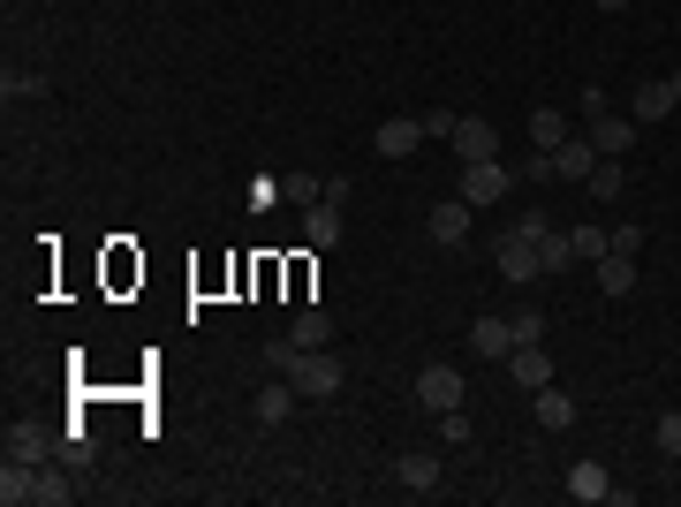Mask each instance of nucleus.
Wrapping results in <instances>:
<instances>
[{
  "mask_svg": "<svg viewBox=\"0 0 681 507\" xmlns=\"http://www.w3.org/2000/svg\"><path fill=\"white\" fill-rule=\"evenodd\" d=\"M538 243H546V235H522V227H508V235H500V281H515V288L546 281V257H538Z\"/></svg>",
  "mask_w": 681,
  "mask_h": 507,
  "instance_id": "f257e3e1",
  "label": "nucleus"
},
{
  "mask_svg": "<svg viewBox=\"0 0 681 507\" xmlns=\"http://www.w3.org/2000/svg\"><path fill=\"white\" fill-rule=\"evenodd\" d=\"M508 190H515L508 160H469V168H463V190H455V197H469V205L485 212V205H500Z\"/></svg>",
  "mask_w": 681,
  "mask_h": 507,
  "instance_id": "f03ea898",
  "label": "nucleus"
},
{
  "mask_svg": "<svg viewBox=\"0 0 681 507\" xmlns=\"http://www.w3.org/2000/svg\"><path fill=\"white\" fill-rule=\"evenodd\" d=\"M447 144H455V160H500V129L485 122V114H455V136H447Z\"/></svg>",
  "mask_w": 681,
  "mask_h": 507,
  "instance_id": "7ed1b4c3",
  "label": "nucleus"
},
{
  "mask_svg": "<svg viewBox=\"0 0 681 507\" xmlns=\"http://www.w3.org/2000/svg\"><path fill=\"white\" fill-rule=\"evenodd\" d=\"M469 220H477L469 197H439L425 227H431V243H439V251H463V243H469Z\"/></svg>",
  "mask_w": 681,
  "mask_h": 507,
  "instance_id": "20e7f679",
  "label": "nucleus"
},
{
  "mask_svg": "<svg viewBox=\"0 0 681 507\" xmlns=\"http://www.w3.org/2000/svg\"><path fill=\"white\" fill-rule=\"evenodd\" d=\"M417 144H425V114H394V122L372 129V152H379V160H409Z\"/></svg>",
  "mask_w": 681,
  "mask_h": 507,
  "instance_id": "39448f33",
  "label": "nucleus"
},
{
  "mask_svg": "<svg viewBox=\"0 0 681 507\" xmlns=\"http://www.w3.org/2000/svg\"><path fill=\"white\" fill-rule=\"evenodd\" d=\"M591 152H598V160H629V152H637V114H629V122H621L613 107L591 114Z\"/></svg>",
  "mask_w": 681,
  "mask_h": 507,
  "instance_id": "423d86ee",
  "label": "nucleus"
},
{
  "mask_svg": "<svg viewBox=\"0 0 681 507\" xmlns=\"http://www.w3.org/2000/svg\"><path fill=\"white\" fill-rule=\"evenodd\" d=\"M417 402H425L431 417H439V409H463V372H455V364H425V372H417Z\"/></svg>",
  "mask_w": 681,
  "mask_h": 507,
  "instance_id": "0eeeda50",
  "label": "nucleus"
},
{
  "mask_svg": "<svg viewBox=\"0 0 681 507\" xmlns=\"http://www.w3.org/2000/svg\"><path fill=\"white\" fill-rule=\"evenodd\" d=\"M508 372H515V386H553V356H546V341H515V356H508Z\"/></svg>",
  "mask_w": 681,
  "mask_h": 507,
  "instance_id": "6e6552de",
  "label": "nucleus"
},
{
  "mask_svg": "<svg viewBox=\"0 0 681 507\" xmlns=\"http://www.w3.org/2000/svg\"><path fill=\"white\" fill-rule=\"evenodd\" d=\"M39 477H45L39 463H16V455H8V463H0V507H31L39 500Z\"/></svg>",
  "mask_w": 681,
  "mask_h": 507,
  "instance_id": "1a4fd4ad",
  "label": "nucleus"
},
{
  "mask_svg": "<svg viewBox=\"0 0 681 507\" xmlns=\"http://www.w3.org/2000/svg\"><path fill=\"white\" fill-rule=\"evenodd\" d=\"M674 107H681V77H651V84L637 91V107H629V114H637V122H667Z\"/></svg>",
  "mask_w": 681,
  "mask_h": 507,
  "instance_id": "9d476101",
  "label": "nucleus"
},
{
  "mask_svg": "<svg viewBox=\"0 0 681 507\" xmlns=\"http://www.w3.org/2000/svg\"><path fill=\"white\" fill-rule=\"evenodd\" d=\"M394 477H402L409 493H439V455H431V447H409V455H394Z\"/></svg>",
  "mask_w": 681,
  "mask_h": 507,
  "instance_id": "9b49d317",
  "label": "nucleus"
},
{
  "mask_svg": "<svg viewBox=\"0 0 681 507\" xmlns=\"http://www.w3.org/2000/svg\"><path fill=\"white\" fill-rule=\"evenodd\" d=\"M469 348L508 364V356H515V318H477V326H469Z\"/></svg>",
  "mask_w": 681,
  "mask_h": 507,
  "instance_id": "f8f14e48",
  "label": "nucleus"
},
{
  "mask_svg": "<svg viewBox=\"0 0 681 507\" xmlns=\"http://www.w3.org/2000/svg\"><path fill=\"white\" fill-rule=\"evenodd\" d=\"M303 394L288 379H273V386H257V432H273V424H288V409H296Z\"/></svg>",
  "mask_w": 681,
  "mask_h": 507,
  "instance_id": "ddd939ff",
  "label": "nucleus"
},
{
  "mask_svg": "<svg viewBox=\"0 0 681 507\" xmlns=\"http://www.w3.org/2000/svg\"><path fill=\"white\" fill-rule=\"evenodd\" d=\"M530 417L546 424V432H568V424H576V402H568L560 386H538V394H530Z\"/></svg>",
  "mask_w": 681,
  "mask_h": 507,
  "instance_id": "4468645a",
  "label": "nucleus"
},
{
  "mask_svg": "<svg viewBox=\"0 0 681 507\" xmlns=\"http://www.w3.org/2000/svg\"><path fill=\"white\" fill-rule=\"evenodd\" d=\"M553 168H560V182H591V168H598L591 136H568V144L553 152Z\"/></svg>",
  "mask_w": 681,
  "mask_h": 507,
  "instance_id": "2eb2a0df",
  "label": "nucleus"
},
{
  "mask_svg": "<svg viewBox=\"0 0 681 507\" xmlns=\"http://www.w3.org/2000/svg\"><path fill=\"white\" fill-rule=\"evenodd\" d=\"M568 493H576V500H613V477H606V463H576L568 469Z\"/></svg>",
  "mask_w": 681,
  "mask_h": 507,
  "instance_id": "dca6fc26",
  "label": "nucleus"
},
{
  "mask_svg": "<svg viewBox=\"0 0 681 507\" xmlns=\"http://www.w3.org/2000/svg\"><path fill=\"white\" fill-rule=\"evenodd\" d=\"M288 341H296V348H326V341H334V318H326L318 303H303L296 326H288Z\"/></svg>",
  "mask_w": 681,
  "mask_h": 507,
  "instance_id": "f3484780",
  "label": "nucleus"
},
{
  "mask_svg": "<svg viewBox=\"0 0 681 507\" xmlns=\"http://www.w3.org/2000/svg\"><path fill=\"white\" fill-rule=\"evenodd\" d=\"M598 288H606V296H629V288H637V257L606 251V257H598Z\"/></svg>",
  "mask_w": 681,
  "mask_h": 507,
  "instance_id": "a211bd4d",
  "label": "nucleus"
},
{
  "mask_svg": "<svg viewBox=\"0 0 681 507\" xmlns=\"http://www.w3.org/2000/svg\"><path fill=\"white\" fill-rule=\"evenodd\" d=\"M8 455H16V463H45V455H53V439H45L39 424H8Z\"/></svg>",
  "mask_w": 681,
  "mask_h": 507,
  "instance_id": "6ab92c4d",
  "label": "nucleus"
},
{
  "mask_svg": "<svg viewBox=\"0 0 681 507\" xmlns=\"http://www.w3.org/2000/svg\"><path fill=\"white\" fill-rule=\"evenodd\" d=\"M303 235H311L318 251H334V243H340V205H326V197H318V205H311V220H303Z\"/></svg>",
  "mask_w": 681,
  "mask_h": 507,
  "instance_id": "aec40b11",
  "label": "nucleus"
},
{
  "mask_svg": "<svg viewBox=\"0 0 681 507\" xmlns=\"http://www.w3.org/2000/svg\"><path fill=\"white\" fill-rule=\"evenodd\" d=\"M530 144H538V152H560V144H568V122H560V107H538V114H530Z\"/></svg>",
  "mask_w": 681,
  "mask_h": 507,
  "instance_id": "412c9836",
  "label": "nucleus"
},
{
  "mask_svg": "<svg viewBox=\"0 0 681 507\" xmlns=\"http://www.w3.org/2000/svg\"><path fill=\"white\" fill-rule=\"evenodd\" d=\"M568 251L583 257V265H598V257L613 251V235H606V227H568Z\"/></svg>",
  "mask_w": 681,
  "mask_h": 507,
  "instance_id": "4be33fe9",
  "label": "nucleus"
},
{
  "mask_svg": "<svg viewBox=\"0 0 681 507\" xmlns=\"http://www.w3.org/2000/svg\"><path fill=\"white\" fill-rule=\"evenodd\" d=\"M591 197H621V160H598L591 168Z\"/></svg>",
  "mask_w": 681,
  "mask_h": 507,
  "instance_id": "5701e85b",
  "label": "nucleus"
},
{
  "mask_svg": "<svg viewBox=\"0 0 681 507\" xmlns=\"http://www.w3.org/2000/svg\"><path fill=\"white\" fill-rule=\"evenodd\" d=\"M439 439H447V447H469V417L463 409H439Z\"/></svg>",
  "mask_w": 681,
  "mask_h": 507,
  "instance_id": "b1692460",
  "label": "nucleus"
},
{
  "mask_svg": "<svg viewBox=\"0 0 681 507\" xmlns=\"http://www.w3.org/2000/svg\"><path fill=\"white\" fill-rule=\"evenodd\" d=\"M538 257H546V273H560V265H576V251H568V235H546V243H538Z\"/></svg>",
  "mask_w": 681,
  "mask_h": 507,
  "instance_id": "393cba45",
  "label": "nucleus"
},
{
  "mask_svg": "<svg viewBox=\"0 0 681 507\" xmlns=\"http://www.w3.org/2000/svg\"><path fill=\"white\" fill-rule=\"evenodd\" d=\"M659 455L681 463V409H674V417H659Z\"/></svg>",
  "mask_w": 681,
  "mask_h": 507,
  "instance_id": "a878e982",
  "label": "nucleus"
},
{
  "mask_svg": "<svg viewBox=\"0 0 681 507\" xmlns=\"http://www.w3.org/2000/svg\"><path fill=\"white\" fill-rule=\"evenodd\" d=\"M318 197H326V205H340V212H348V197H356V182H348V174H326V182H318Z\"/></svg>",
  "mask_w": 681,
  "mask_h": 507,
  "instance_id": "bb28decb",
  "label": "nucleus"
},
{
  "mask_svg": "<svg viewBox=\"0 0 681 507\" xmlns=\"http://www.w3.org/2000/svg\"><path fill=\"white\" fill-rule=\"evenodd\" d=\"M0 91H8V99H31V91H45V84L31 77V69H8V77H0Z\"/></svg>",
  "mask_w": 681,
  "mask_h": 507,
  "instance_id": "cd10ccee",
  "label": "nucleus"
},
{
  "mask_svg": "<svg viewBox=\"0 0 681 507\" xmlns=\"http://www.w3.org/2000/svg\"><path fill=\"white\" fill-rule=\"evenodd\" d=\"M515 341H546V311H515Z\"/></svg>",
  "mask_w": 681,
  "mask_h": 507,
  "instance_id": "c85d7f7f",
  "label": "nucleus"
},
{
  "mask_svg": "<svg viewBox=\"0 0 681 507\" xmlns=\"http://www.w3.org/2000/svg\"><path fill=\"white\" fill-rule=\"evenodd\" d=\"M613 251L637 257V251H643V227H629V220H621V227H613Z\"/></svg>",
  "mask_w": 681,
  "mask_h": 507,
  "instance_id": "c756f323",
  "label": "nucleus"
},
{
  "mask_svg": "<svg viewBox=\"0 0 681 507\" xmlns=\"http://www.w3.org/2000/svg\"><path fill=\"white\" fill-rule=\"evenodd\" d=\"M522 174H530V182H560V168H553V152H530V168H522Z\"/></svg>",
  "mask_w": 681,
  "mask_h": 507,
  "instance_id": "7c9ffc66",
  "label": "nucleus"
},
{
  "mask_svg": "<svg viewBox=\"0 0 681 507\" xmlns=\"http://www.w3.org/2000/svg\"><path fill=\"white\" fill-rule=\"evenodd\" d=\"M39 507H69V485H61V477H39Z\"/></svg>",
  "mask_w": 681,
  "mask_h": 507,
  "instance_id": "2f4dec72",
  "label": "nucleus"
},
{
  "mask_svg": "<svg viewBox=\"0 0 681 507\" xmlns=\"http://www.w3.org/2000/svg\"><path fill=\"white\" fill-rule=\"evenodd\" d=\"M598 8H606V16H621V8H637V0H598Z\"/></svg>",
  "mask_w": 681,
  "mask_h": 507,
  "instance_id": "473e14b6",
  "label": "nucleus"
}]
</instances>
